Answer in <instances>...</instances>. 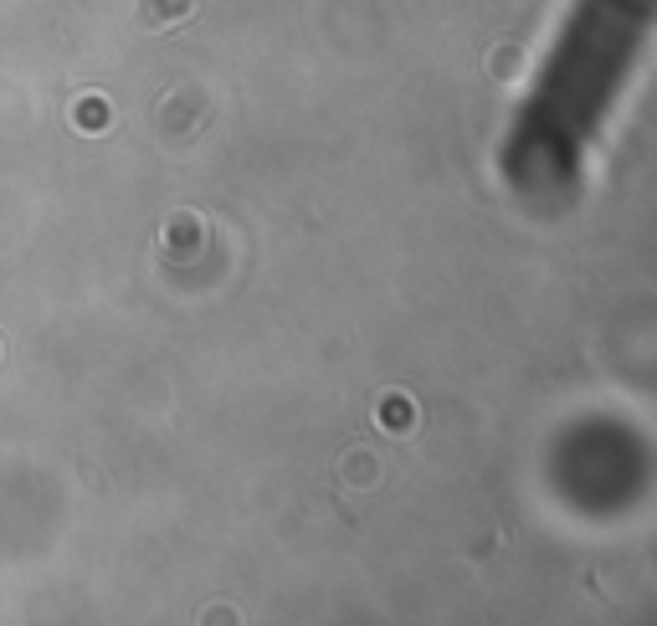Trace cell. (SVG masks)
<instances>
[{
	"label": "cell",
	"instance_id": "1",
	"mask_svg": "<svg viewBox=\"0 0 657 626\" xmlns=\"http://www.w3.org/2000/svg\"><path fill=\"white\" fill-rule=\"evenodd\" d=\"M77 123H88V128H103V103L98 98H88V103H77Z\"/></svg>",
	"mask_w": 657,
	"mask_h": 626
}]
</instances>
